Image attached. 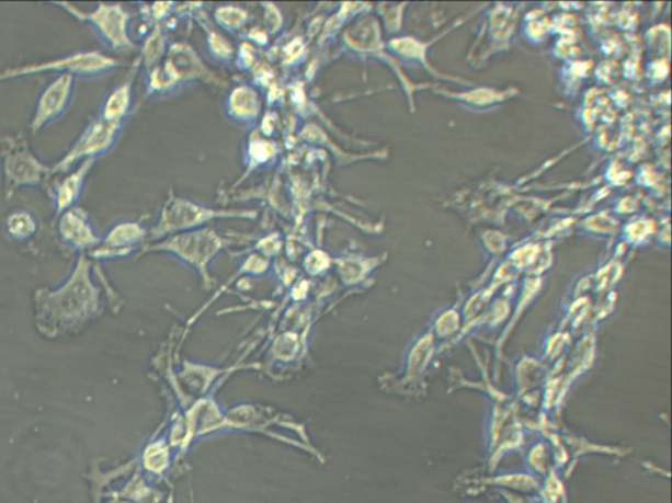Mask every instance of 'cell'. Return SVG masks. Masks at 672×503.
<instances>
[{
  "label": "cell",
  "instance_id": "cell-1",
  "mask_svg": "<svg viewBox=\"0 0 672 503\" xmlns=\"http://www.w3.org/2000/svg\"><path fill=\"white\" fill-rule=\"evenodd\" d=\"M92 271L94 261L86 253L78 254L61 285L38 287L33 294L35 327L43 338H70L103 313V291L96 285Z\"/></svg>",
  "mask_w": 672,
  "mask_h": 503
},
{
  "label": "cell",
  "instance_id": "cell-2",
  "mask_svg": "<svg viewBox=\"0 0 672 503\" xmlns=\"http://www.w3.org/2000/svg\"><path fill=\"white\" fill-rule=\"evenodd\" d=\"M0 160L5 201L22 190L44 191L52 179V164H46L33 152L23 132L5 134L0 138Z\"/></svg>",
  "mask_w": 672,
  "mask_h": 503
},
{
  "label": "cell",
  "instance_id": "cell-3",
  "mask_svg": "<svg viewBox=\"0 0 672 503\" xmlns=\"http://www.w3.org/2000/svg\"><path fill=\"white\" fill-rule=\"evenodd\" d=\"M59 7L79 23L89 26L100 43L106 49L115 53H125L136 49V44L130 35L132 15L119 3H98L96 9L91 11L79 10L77 5L56 2Z\"/></svg>",
  "mask_w": 672,
  "mask_h": 503
},
{
  "label": "cell",
  "instance_id": "cell-4",
  "mask_svg": "<svg viewBox=\"0 0 672 503\" xmlns=\"http://www.w3.org/2000/svg\"><path fill=\"white\" fill-rule=\"evenodd\" d=\"M126 64L102 50H79L45 62L24 65L0 72L3 80L20 77L37 76V73H68L78 79H99L122 69Z\"/></svg>",
  "mask_w": 672,
  "mask_h": 503
},
{
  "label": "cell",
  "instance_id": "cell-5",
  "mask_svg": "<svg viewBox=\"0 0 672 503\" xmlns=\"http://www.w3.org/2000/svg\"><path fill=\"white\" fill-rule=\"evenodd\" d=\"M126 124L106 123L96 116L89 119V124L75 140L68 151L52 164V178L68 173L84 160H96L110 153L118 142Z\"/></svg>",
  "mask_w": 672,
  "mask_h": 503
},
{
  "label": "cell",
  "instance_id": "cell-6",
  "mask_svg": "<svg viewBox=\"0 0 672 503\" xmlns=\"http://www.w3.org/2000/svg\"><path fill=\"white\" fill-rule=\"evenodd\" d=\"M254 218V213H231L210 209L189 198L172 197L164 204L155 227H151L149 239H158L163 235L182 233L198 230L212 220L221 218Z\"/></svg>",
  "mask_w": 672,
  "mask_h": 503
},
{
  "label": "cell",
  "instance_id": "cell-7",
  "mask_svg": "<svg viewBox=\"0 0 672 503\" xmlns=\"http://www.w3.org/2000/svg\"><path fill=\"white\" fill-rule=\"evenodd\" d=\"M53 228L61 250L76 254V258L102 244L103 235L98 231L89 212L79 205L53 220Z\"/></svg>",
  "mask_w": 672,
  "mask_h": 503
},
{
  "label": "cell",
  "instance_id": "cell-8",
  "mask_svg": "<svg viewBox=\"0 0 672 503\" xmlns=\"http://www.w3.org/2000/svg\"><path fill=\"white\" fill-rule=\"evenodd\" d=\"M77 79L68 73H57L44 87L37 98L35 111L30 123L32 134L46 129L68 113L75 99Z\"/></svg>",
  "mask_w": 672,
  "mask_h": 503
},
{
  "label": "cell",
  "instance_id": "cell-9",
  "mask_svg": "<svg viewBox=\"0 0 672 503\" xmlns=\"http://www.w3.org/2000/svg\"><path fill=\"white\" fill-rule=\"evenodd\" d=\"M223 243L224 240L217 232L209 228H198L179 233L162 244L149 247L146 251H171L192 265L204 266L221 250Z\"/></svg>",
  "mask_w": 672,
  "mask_h": 503
},
{
  "label": "cell",
  "instance_id": "cell-10",
  "mask_svg": "<svg viewBox=\"0 0 672 503\" xmlns=\"http://www.w3.org/2000/svg\"><path fill=\"white\" fill-rule=\"evenodd\" d=\"M95 163L96 160H84L68 173L58 174L49 180L44 192L52 203L53 220L70 210L71 207L78 206Z\"/></svg>",
  "mask_w": 672,
  "mask_h": 503
},
{
  "label": "cell",
  "instance_id": "cell-11",
  "mask_svg": "<svg viewBox=\"0 0 672 503\" xmlns=\"http://www.w3.org/2000/svg\"><path fill=\"white\" fill-rule=\"evenodd\" d=\"M150 230L143 220H122L103 235L102 244L88 253L92 261H104L126 256L146 239Z\"/></svg>",
  "mask_w": 672,
  "mask_h": 503
},
{
  "label": "cell",
  "instance_id": "cell-12",
  "mask_svg": "<svg viewBox=\"0 0 672 503\" xmlns=\"http://www.w3.org/2000/svg\"><path fill=\"white\" fill-rule=\"evenodd\" d=\"M141 66V58H137L129 66L128 72L106 93L102 104L99 106L96 116L113 124H128L133 114V90L137 73Z\"/></svg>",
  "mask_w": 672,
  "mask_h": 503
},
{
  "label": "cell",
  "instance_id": "cell-13",
  "mask_svg": "<svg viewBox=\"0 0 672 503\" xmlns=\"http://www.w3.org/2000/svg\"><path fill=\"white\" fill-rule=\"evenodd\" d=\"M226 116L239 125H252L261 113V99L248 85L238 87L226 99Z\"/></svg>",
  "mask_w": 672,
  "mask_h": 503
},
{
  "label": "cell",
  "instance_id": "cell-14",
  "mask_svg": "<svg viewBox=\"0 0 672 503\" xmlns=\"http://www.w3.org/2000/svg\"><path fill=\"white\" fill-rule=\"evenodd\" d=\"M5 238L15 244L30 243L42 231L43 225L37 214L30 209L18 207L3 218Z\"/></svg>",
  "mask_w": 672,
  "mask_h": 503
},
{
  "label": "cell",
  "instance_id": "cell-15",
  "mask_svg": "<svg viewBox=\"0 0 672 503\" xmlns=\"http://www.w3.org/2000/svg\"><path fill=\"white\" fill-rule=\"evenodd\" d=\"M248 13L238 9H221L216 13V19L224 30H239L244 24Z\"/></svg>",
  "mask_w": 672,
  "mask_h": 503
}]
</instances>
